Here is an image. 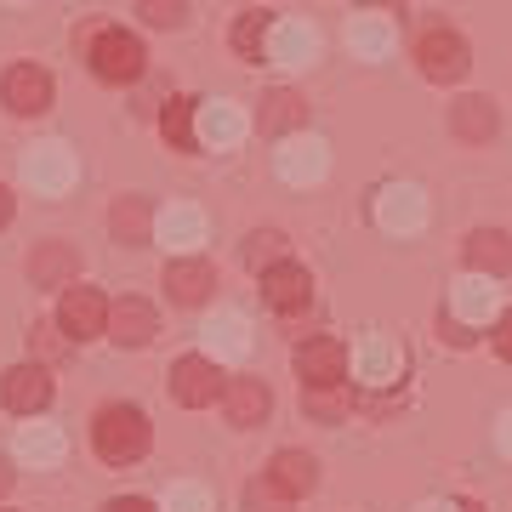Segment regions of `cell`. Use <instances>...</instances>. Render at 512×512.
<instances>
[{
	"instance_id": "cell-8",
	"label": "cell",
	"mask_w": 512,
	"mask_h": 512,
	"mask_svg": "<svg viewBox=\"0 0 512 512\" xmlns=\"http://www.w3.org/2000/svg\"><path fill=\"white\" fill-rule=\"evenodd\" d=\"M376 222H382L387 234H416L421 222H427V200H421L416 183H387L376 194Z\"/></svg>"
},
{
	"instance_id": "cell-37",
	"label": "cell",
	"mask_w": 512,
	"mask_h": 512,
	"mask_svg": "<svg viewBox=\"0 0 512 512\" xmlns=\"http://www.w3.org/2000/svg\"><path fill=\"white\" fill-rule=\"evenodd\" d=\"M35 348L46 353V359H63V353H69V348H63V336H57V325H40L35 330Z\"/></svg>"
},
{
	"instance_id": "cell-1",
	"label": "cell",
	"mask_w": 512,
	"mask_h": 512,
	"mask_svg": "<svg viewBox=\"0 0 512 512\" xmlns=\"http://www.w3.org/2000/svg\"><path fill=\"white\" fill-rule=\"evenodd\" d=\"M92 444L109 467H126V461H137L148 450V416L131 410V404H109L92 427Z\"/></svg>"
},
{
	"instance_id": "cell-27",
	"label": "cell",
	"mask_w": 512,
	"mask_h": 512,
	"mask_svg": "<svg viewBox=\"0 0 512 512\" xmlns=\"http://www.w3.org/2000/svg\"><path fill=\"white\" fill-rule=\"evenodd\" d=\"M109 228H114V239H120V245H148V234H154V211H148V200L126 194V200H114Z\"/></svg>"
},
{
	"instance_id": "cell-41",
	"label": "cell",
	"mask_w": 512,
	"mask_h": 512,
	"mask_svg": "<svg viewBox=\"0 0 512 512\" xmlns=\"http://www.w3.org/2000/svg\"><path fill=\"white\" fill-rule=\"evenodd\" d=\"M501 450H507V456H512V410H507V416H501Z\"/></svg>"
},
{
	"instance_id": "cell-12",
	"label": "cell",
	"mask_w": 512,
	"mask_h": 512,
	"mask_svg": "<svg viewBox=\"0 0 512 512\" xmlns=\"http://www.w3.org/2000/svg\"><path fill=\"white\" fill-rule=\"evenodd\" d=\"M325 165H330V148L319 143V137H302V131H291L285 137V148H279V177L285 183H319L325 177Z\"/></svg>"
},
{
	"instance_id": "cell-7",
	"label": "cell",
	"mask_w": 512,
	"mask_h": 512,
	"mask_svg": "<svg viewBox=\"0 0 512 512\" xmlns=\"http://www.w3.org/2000/svg\"><path fill=\"white\" fill-rule=\"evenodd\" d=\"M296 376L302 387H330V382H348V348L336 336H313L296 348Z\"/></svg>"
},
{
	"instance_id": "cell-9",
	"label": "cell",
	"mask_w": 512,
	"mask_h": 512,
	"mask_svg": "<svg viewBox=\"0 0 512 512\" xmlns=\"http://www.w3.org/2000/svg\"><path fill=\"white\" fill-rule=\"evenodd\" d=\"M353 376L365 387H393L404 376V348L393 342V336H370V342H359V353H353Z\"/></svg>"
},
{
	"instance_id": "cell-3",
	"label": "cell",
	"mask_w": 512,
	"mask_h": 512,
	"mask_svg": "<svg viewBox=\"0 0 512 512\" xmlns=\"http://www.w3.org/2000/svg\"><path fill=\"white\" fill-rule=\"evenodd\" d=\"M416 63L427 80H461L467 74V63H473V52H467V40L456 35V29H427V35L416 40Z\"/></svg>"
},
{
	"instance_id": "cell-19",
	"label": "cell",
	"mask_w": 512,
	"mask_h": 512,
	"mask_svg": "<svg viewBox=\"0 0 512 512\" xmlns=\"http://www.w3.org/2000/svg\"><path fill=\"white\" fill-rule=\"evenodd\" d=\"M154 234L165 239V245H177V251H194V245H205V211L200 205H165L160 217H154Z\"/></svg>"
},
{
	"instance_id": "cell-36",
	"label": "cell",
	"mask_w": 512,
	"mask_h": 512,
	"mask_svg": "<svg viewBox=\"0 0 512 512\" xmlns=\"http://www.w3.org/2000/svg\"><path fill=\"white\" fill-rule=\"evenodd\" d=\"M165 512H211V490H200V484H177L171 501H165Z\"/></svg>"
},
{
	"instance_id": "cell-15",
	"label": "cell",
	"mask_w": 512,
	"mask_h": 512,
	"mask_svg": "<svg viewBox=\"0 0 512 512\" xmlns=\"http://www.w3.org/2000/svg\"><path fill=\"white\" fill-rule=\"evenodd\" d=\"M165 291H171L177 308H200L205 296L217 291V274H211V262H200V256H177L165 268Z\"/></svg>"
},
{
	"instance_id": "cell-21",
	"label": "cell",
	"mask_w": 512,
	"mask_h": 512,
	"mask_svg": "<svg viewBox=\"0 0 512 512\" xmlns=\"http://www.w3.org/2000/svg\"><path fill=\"white\" fill-rule=\"evenodd\" d=\"M302 120H308V103L296 92H268L262 97V109H256V131H268V137H291V131H302Z\"/></svg>"
},
{
	"instance_id": "cell-22",
	"label": "cell",
	"mask_w": 512,
	"mask_h": 512,
	"mask_svg": "<svg viewBox=\"0 0 512 512\" xmlns=\"http://www.w3.org/2000/svg\"><path fill=\"white\" fill-rule=\"evenodd\" d=\"M74 268H80V256H74V245H40L35 256H29V279H35L40 291H63L74 279Z\"/></svg>"
},
{
	"instance_id": "cell-14",
	"label": "cell",
	"mask_w": 512,
	"mask_h": 512,
	"mask_svg": "<svg viewBox=\"0 0 512 512\" xmlns=\"http://www.w3.org/2000/svg\"><path fill=\"white\" fill-rule=\"evenodd\" d=\"M262 296H268V308H274V313L308 308V296H313L308 268H296V262H274V268H262Z\"/></svg>"
},
{
	"instance_id": "cell-30",
	"label": "cell",
	"mask_w": 512,
	"mask_h": 512,
	"mask_svg": "<svg viewBox=\"0 0 512 512\" xmlns=\"http://www.w3.org/2000/svg\"><path fill=\"white\" fill-rule=\"evenodd\" d=\"M194 109H200V103H188V97H171V103H165V114H160L165 143H177L183 154H194V148H200V137H194Z\"/></svg>"
},
{
	"instance_id": "cell-35",
	"label": "cell",
	"mask_w": 512,
	"mask_h": 512,
	"mask_svg": "<svg viewBox=\"0 0 512 512\" xmlns=\"http://www.w3.org/2000/svg\"><path fill=\"white\" fill-rule=\"evenodd\" d=\"M137 18H148L154 29H177L188 18V0H137Z\"/></svg>"
},
{
	"instance_id": "cell-18",
	"label": "cell",
	"mask_w": 512,
	"mask_h": 512,
	"mask_svg": "<svg viewBox=\"0 0 512 512\" xmlns=\"http://www.w3.org/2000/svg\"><path fill=\"white\" fill-rule=\"evenodd\" d=\"M222 410H228L234 427H256V421H268V410H274V393L262 382H251V376H239V382L222 387Z\"/></svg>"
},
{
	"instance_id": "cell-6",
	"label": "cell",
	"mask_w": 512,
	"mask_h": 512,
	"mask_svg": "<svg viewBox=\"0 0 512 512\" xmlns=\"http://www.w3.org/2000/svg\"><path fill=\"white\" fill-rule=\"evenodd\" d=\"M23 177L35 194H69L74 188V148L63 143H40L23 154Z\"/></svg>"
},
{
	"instance_id": "cell-4",
	"label": "cell",
	"mask_w": 512,
	"mask_h": 512,
	"mask_svg": "<svg viewBox=\"0 0 512 512\" xmlns=\"http://www.w3.org/2000/svg\"><path fill=\"white\" fill-rule=\"evenodd\" d=\"M171 393H177V404H188V410L222 399L217 359H211V353H188V359H177V365H171Z\"/></svg>"
},
{
	"instance_id": "cell-11",
	"label": "cell",
	"mask_w": 512,
	"mask_h": 512,
	"mask_svg": "<svg viewBox=\"0 0 512 512\" xmlns=\"http://www.w3.org/2000/svg\"><path fill=\"white\" fill-rule=\"evenodd\" d=\"M0 399H6V410H18V416L46 410L52 404V376H46V365H12L6 382H0Z\"/></svg>"
},
{
	"instance_id": "cell-17",
	"label": "cell",
	"mask_w": 512,
	"mask_h": 512,
	"mask_svg": "<svg viewBox=\"0 0 512 512\" xmlns=\"http://www.w3.org/2000/svg\"><path fill=\"white\" fill-rule=\"evenodd\" d=\"M495 313V285H490V274H473V279H461L456 285V296H450V325H461V330H473V325H484Z\"/></svg>"
},
{
	"instance_id": "cell-39",
	"label": "cell",
	"mask_w": 512,
	"mask_h": 512,
	"mask_svg": "<svg viewBox=\"0 0 512 512\" xmlns=\"http://www.w3.org/2000/svg\"><path fill=\"white\" fill-rule=\"evenodd\" d=\"M103 512H154V501H143V495H120V501H109Z\"/></svg>"
},
{
	"instance_id": "cell-23",
	"label": "cell",
	"mask_w": 512,
	"mask_h": 512,
	"mask_svg": "<svg viewBox=\"0 0 512 512\" xmlns=\"http://www.w3.org/2000/svg\"><path fill=\"white\" fill-rule=\"evenodd\" d=\"M467 268L473 274H512V239L501 234V228H478L473 239H467Z\"/></svg>"
},
{
	"instance_id": "cell-46",
	"label": "cell",
	"mask_w": 512,
	"mask_h": 512,
	"mask_svg": "<svg viewBox=\"0 0 512 512\" xmlns=\"http://www.w3.org/2000/svg\"><path fill=\"white\" fill-rule=\"evenodd\" d=\"M6 6H23V0H6Z\"/></svg>"
},
{
	"instance_id": "cell-10",
	"label": "cell",
	"mask_w": 512,
	"mask_h": 512,
	"mask_svg": "<svg viewBox=\"0 0 512 512\" xmlns=\"http://www.w3.org/2000/svg\"><path fill=\"white\" fill-rule=\"evenodd\" d=\"M57 330H69L74 342L103 336V330H109V302L97 291H86V285H74V291L63 296V308H57Z\"/></svg>"
},
{
	"instance_id": "cell-5",
	"label": "cell",
	"mask_w": 512,
	"mask_h": 512,
	"mask_svg": "<svg viewBox=\"0 0 512 512\" xmlns=\"http://www.w3.org/2000/svg\"><path fill=\"white\" fill-rule=\"evenodd\" d=\"M0 103L12 114H46L52 109V74L40 63H12L6 80H0Z\"/></svg>"
},
{
	"instance_id": "cell-32",
	"label": "cell",
	"mask_w": 512,
	"mask_h": 512,
	"mask_svg": "<svg viewBox=\"0 0 512 512\" xmlns=\"http://www.w3.org/2000/svg\"><path fill=\"white\" fill-rule=\"evenodd\" d=\"M302 404H308V416H319V421L348 416V382H330V387H302Z\"/></svg>"
},
{
	"instance_id": "cell-25",
	"label": "cell",
	"mask_w": 512,
	"mask_h": 512,
	"mask_svg": "<svg viewBox=\"0 0 512 512\" xmlns=\"http://www.w3.org/2000/svg\"><path fill=\"white\" fill-rule=\"evenodd\" d=\"M268 478H274L279 490H285V495L296 501V495H308L313 484H319V461L302 456V450H279V456L268 461Z\"/></svg>"
},
{
	"instance_id": "cell-38",
	"label": "cell",
	"mask_w": 512,
	"mask_h": 512,
	"mask_svg": "<svg viewBox=\"0 0 512 512\" xmlns=\"http://www.w3.org/2000/svg\"><path fill=\"white\" fill-rule=\"evenodd\" d=\"M495 353L512 365V313H501V319H495Z\"/></svg>"
},
{
	"instance_id": "cell-34",
	"label": "cell",
	"mask_w": 512,
	"mask_h": 512,
	"mask_svg": "<svg viewBox=\"0 0 512 512\" xmlns=\"http://www.w3.org/2000/svg\"><path fill=\"white\" fill-rule=\"evenodd\" d=\"M245 507H251V512H291V495H285V490L274 484V478L262 473V478L251 484V490H245Z\"/></svg>"
},
{
	"instance_id": "cell-29",
	"label": "cell",
	"mask_w": 512,
	"mask_h": 512,
	"mask_svg": "<svg viewBox=\"0 0 512 512\" xmlns=\"http://www.w3.org/2000/svg\"><path fill=\"white\" fill-rule=\"evenodd\" d=\"M205 348H211V359H245V348H251L245 319H239V313H217V319L205 325Z\"/></svg>"
},
{
	"instance_id": "cell-2",
	"label": "cell",
	"mask_w": 512,
	"mask_h": 512,
	"mask_svg": "<svg viewBox=\"0 0 512 512\" xmlns=\"http://www.w3.org/2000/svg\"><path fill=\"white\" fill-rule=\"evenodd\" d=\"M143 40L126 35V29H97L92 35V74L109 80V86H131L143 74Z\"/></svg>"
},
{
	"instance_id": "cell-16",
	"label": "cell",
	"mask_w": 512,
	"mask_h": 512,
	"mask_svg": "<svg viewBox=\"0 0 512 512\" xmlns=\"http://www.w3.org/2000/svg\"><path fill=\"white\" fill-rule=\"evenodd\" d=\"M109 330L120 348H143V342H154V330H160V319H154V308H148L143 296H120L109 308Z\"/></svg>"
},
{
	"instance_id": "cell-20",
	"label": "cell",
	"mask_w": 512,
	"mask_h": 512,
	"mask_svg": "<svg viewBox=\"0 0 512 512\" xmlns=\"http://www.w3.org/2000/svg\"><path fill=\"white\" fill-rule=\"evenodd\" d=\"M393 35H399V18H376V12H359V18L348 23V46L365 63H382L387 52H393Z\"/></svg>"
},
{
	"instance_id": "cell-26",
	"label": "cell",
	"mask_w": 512,
	"mask_h": 512,
	"mask_svg": "<svg viewBox=\"0 0 512 512\" xmlns=\"http://www.w3.org/2000/svg\"><path fill=\"white\" fill-rule=\"evenodd\" d=\"M63 450H69V439H63V427H52V421H29L18 433V456L29 461V467H52Z\"/></svg>"
},
{
	"instance_id": "cell-31",
	"label": "cell",
	"mask_w": 512,
	"mask_h": 512,
	"mask_svg": "<svg viewBox=\"0 0 512 512\" xmlns=\"http://www.w3.org/2000/svg\"><path fill=\"white\" fill-rule=\"evenodd\" d=\"M268 35H274V18H268V12H245V18L234 23V52L239 57H262L268 52Z\"/></svg>"
},
{
	"instance_id": "cell-24",
	"label": "cell",
	"mask_w": 512,
	"mask_h": 512,
	"mask_svg": "<svg viewBox=\"0 0 512 512\" xmlns=\"http://www.w3.org/2000/svg\"><path fill=\"white\" fill-rule=\"evenodd\" d=\"M313 52H319V35H313L302 18L274 23V35H268V57H279V63H313Z\"/></svg>"
},
{
	"instance_id": "cell-43",
	"label": "cell",
	"mask_w": 512,
	"mask_h": 512,
	"mask_svg": "<svg viewBox=\"0 0 512 512\" xmlns=\"http://www.w3.org/2000/svg\"><path fill=\"white\" fill-rule=\"evenodd\" d=\"M12 490V467H6V456H0V495Z\"/></svg>"
},
{
	"instance_id": "cell-33",
	"label": "cell",
	"mask_w": 512,
	"mask_h": 512,
	"mask_svg": "<svg viewBox=\"0 0 512 512\" xmlns=\"http://www.w3.org/2000/svg\"><path fill=\"white\" fill-rule=\"evenodd\" d=\"M245 262H251V268H274V262H285V234H279V228L251 234L245 239Z\"/></svg>"
},
{
	"instance_id": "cell-40",
	"label": "cell",
	"mask_w": 512,
	"mask_h": 512,
	"mask_svg": "<svg viewBox=\"0 0 512 512\" xmlns=\"http://www.w3.org/2000/svg\"><path fill=\"white\" fill-rule=\"evenodd\" d=\"M365 6H382L387 18H399V12H404V0H365Z\"/></svg>"
},
{
	"instance_id": "cell-45",
	"label": "cell",
	"mask_w": 512,
	"mask_h": 512,
	"mask_svg": "<svg viewBox=\"0 0 512 512\" xmlns=\"http://www.w3.org/2000/svg\"><path fill=\"white\" fill-rule=\"evenodd\" d=\"M461 512H484V507H473V501H461Z\"/></svg>"
},
{
	"instance_id": "cell-44",
	"label": "cell",
	"mask_w": 512,
	"mask_h": 512,
	"mask_svg": "<svg viewBox=\"0 0 512 512\" xmlns=\"http://www.w3.org/2000/svg\"><path fill=\"white\" fill-rule=\"evenodd\" d=\"M421 512H461V501H433V507H421Z\"/></svg>"
},
{
	"instance_id": "cell-42",
	"label": "cell",
	"mask_w": 512,
	"mask_h": 512,
	"mask_svg": "<svg viewBox=\"0 0 512 512\" xmlns=\"http://www.w3.org/2000/svg\"><path fill=\"white\" fill-rule=\"evenodd\" d=\"M6 222H12V194L0 188V228H6Z\"/></svg>"
},
{
	"instance_id": "cell-28",
	"label": "cell",
	"mask_w": 512,
	"mask_h": 512,
	"mask_svg": "<svg viewBox=\"0 0 512 512\" xmlns=\"http://www.w3.org/2000/svg\"><path fill=\"white\" fill-rule=\"evenodd\" d=\"M450 131H456L461 143H484V137H495L490 97H461L456 109H450Z\"/></svg>"
},
{
	"instance_id": "cell-13",
	"label": "cell",
	"mask_w": 512,
	"mask_h": 512,
	"mask_svg": "<svg viewBox=\"0 0 512 512\" xmlns=\"http://www.w3.org/2000/svg\"><path fill=\"white\" fill-rule=\"evenodd\" d=\"M194 137H200V148L239 143V137H245V109H239V103H228V97L200 103V109H194Z\"/></svg>"
}]
</instances>
